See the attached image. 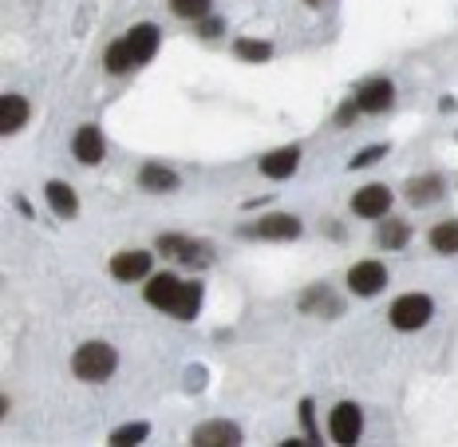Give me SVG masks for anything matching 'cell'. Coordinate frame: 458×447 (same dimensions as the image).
Masks as SVG:
<instances>
[{
	"label": "cell",
	"mask_w": 458,
	"mask_h": 447,
	"mask_svg": "<svg viewBox=\"0 0 458 447\" xmlns=\"http://www.w3.org/2000/svg\"><path fill=\"white\" fill-rule=\"evenodd\" d=\"M115 368H119V352L107 341H87L71 352V372L79 380H87V385H103Z\"/></svg>",
	"instance_id": "cell-1"
},
{
	"label": "cell",
	"mask_w": 458,
	"mask_h": 447,
	"mask_svg": "<svg viewBox=\"0 0 458 447\" xmlns=\"http://www.w3.org/2000/svg\"><path fill=\"white\" fill-rule=\"evenodd\" d=\"M388 317H391L396 328H403V333H415V328H423L430 317H435V301H430L427 294H407L391 305Z\"/></svg>",
	"instance_id": "cell-2"
},
{
	"label": "cell",
	"mask_w": 458,
	"mask_h": 447,
	"mask_svg": "<svg viewBox=\"0 0 458 447\" xmlns=\"http://www.w3.org/2000/svg\"><path fill=\"white\" fill-rule=\"evenodd\" d=\"M364 432V412L360 404H352V400H344V404H336L332 412H328V435H332L336 443H356Z\"/></svg>",
	"instance_id": "cell-3"
},
{
	"label": "cell",
	"mask_w": 458,
	"mask_h": 447,
	"mask_svg": "<svg viewBox=\"0 0 458 447\" xmlns=\"http://www.w3.org/2000/svg\"><path fill=\"white\" fill-rule=\"evenodd\" d=\"M159 250L167 253V258H178V261H186V266H209L214 261V250H209L206 242H194V238H182V234H162L159 238Z\"/></svg>",
	"instance_id": "cell-4"
},
{
	"label": "cell",
	"mask_w": 458,
	"mask_h": 447,
	"mask_svg": "<svg viewBox=\"0 0 458 447\" xmlns=\"http://www.w3.org/2000/svg\"><path fill=\"white\" fill-rule=\"evenodd\" d=\"M356 103H360V112H368V115H383L391 103H396V84L383 79V76H375V79H368V84H360Z\"/></svg>",
	"instance_id": "cell-5"
},
{
	"label": "cell",
	"mask_w": 458,
	"mask_h": 447,
	"mask_svg": "<svg viewBox=\"0 0 458 447\" xmlns=\"http://www.w3.org/2000/svg\"><path fill=\"white\" fill-rule=\"evenodd\" d=\"M383 286H388V269H383L380 261H356V266L348 269V289H352V294L375 297Z\"/></svg>",
	"instance_id": "cell-6"
},
{
	"label": "cell",
	"mask_w": 458,
	"mask_h": 447,
	"mask_svg": "<svg viewBox=\"0 0 458 447\" xmlns=\"http://www.w3.org/2000/svg\"><path fill=\"white\" fill-rule=\"evenodd\" d=\"M352 210L360 218H388L391 190L383 186V182H372V186H364V190H356V195H352Z\"/></svg>",
	"instance_id": "cell-7"
},
{
	"label": "cell",
	"mask_w": 458,
	"mask_h": 447,
	"mask_svg": "<svg viewBox=\"0 0 458 447\" xmlns=\"http://www.w3.org/2000/svg\"><path fill=\"white\" fill-rule=\"evenodd\" d=\"M194 443L198 447H237L241 443V427L229 424V419H209V424L194 427Z\"/></svg>",
	"instance_id": "cell-8"
},
{
	"label": "cell",
	"mask_w": 458,
	"mask_h": 447,
	"mask_svg": "<svg viewBox=\"0 0 458 447\" xmlns=\"http://www.w3.org/2000/svg\"><path fill=\"white\" fill-rule=\"evenodd\" d=\"M71 154H76L84 167H95V162H103V131H99L95 123L79 127V131L71 135Z\"/></svg>",
	"instance_id": "cell-9"
},
{
	"label": "cell",
	"mask_w": 458,
	"mask_h": 447,
	"mask_svg": "<svg viewBox=\"0 0 458 447\" xmlns=\"http://www.w3.org/2000/svg\"><path fill=\"white\" fill-rule=\"evenodd\" d=\"M245 234H253V238H273V242H292V238H300V222L292 214H269V218H261L258 226H249Z\"/></svg>",
	"instance_id": "cell-10"
},
{
	"label": "cell",
	"mask_w": 458,
	"mask_h": 447,
	"mask_svg": "<svg viewBox=\"0 0 458 447\" xmlns=\"http://www.w3.org/2000/svg\"><path fill=\"white\" fill-rule=\"evenodd\" d=\"M182 286H186V281H178L174 273H159V277H151V286H146V301H151L154 309H162V313H174V305H178V297H182Z\"/></svg>",
	"instance_id": "cell-11"
},
{
	"label": "cell",
	"mask_w": 458,
	"mask_h": 447,
	"mask_svg": "<svg viewBox=\"0 0 458 447\" xmlns=\"http://www.w3.org/2000/svg\"><path fill=\"white\" fill-rule=\"evenodd\" d=\"M146 273H151V253H146V250H123V253H115L111 277H119V281H143Z\"/></svg>",
	"instance_id": "cell-12"
},
{
	"label": "cell",
	"mask_w": 458,
	"mask_h": 447,
	"mask_svg": "<svg viewBox=\"0 0 458 447\" xmlns=\"http://www.w3.org/2000/svg\"><path fill=\"white\" fill-rule=\"evenodd\" d=\"M24 123H29V99L12 91V95L0 99V131H4V135H16Z\"/></svg>",
	"instance_id": "cell-13"
},
{
	"label": "cell",
	"mask_w": 458,
	"mask_h": 447,
	"mask_svg": "<svg viewBox=\"0 0 458 447\" xmlns=\"http://www.w3.org/2000/svg\"><path fill=\"white\" fill-rule=\"evenodd\" d=\"M297 167H300V147H281L261 159V175H269V178H289Z\"/></svg>",
	"instance_id": "cell-14"
},
{
	"label": "cell",
	"mask_w": 458,
	"mask_h": 447,
	"mask_svg": "<svg viewBox=\"0 0 458 447\" xmlns=\"http://www.w3.org/2000/svg\"><path fill=\"white\" fill-rule=\"evenodd\" d=\"M443 198V178L438 175H419L407 182V203L411 206H427V203H438Z\"/></svg>",
	"instance_id": "cell-15"
},
{
	"label": "cell",
	"mask_w": 458,
	"mask_h": 447,
	"mask_svg": "<svg viewBox=\"0 0 458 447\" xmlns=\"http://www.w3.org/2000/svg\"><path fill=\"white\" fill-rule=\"evenodd\" d=\"M300 309H305V313H316V317H340V313H344V305H340V301H336L332 294H328L324 286H313V289H308V294L300 297Z\"/></svg>",
	"instance_id": "cell-16"
},
{
	"label": "cell",
	"mask_w": 458,
	"mask_h": 447,
	"mask_svg": "<svg viewBox=\"0 0 458 447\" xmlns=\"http://www.w3.org/2000/svg\"><path fill=\"white\" fill-rule=\"evenodd\" d=\"M127 44H131V52L139 63L154 60V52H159V29H154V24H135L131 36H127Z\"/></svg>",
	"instance_id": "cell-17"
},
{
	"label": "cell",
	"mask_w": 458,
	"mask_h": 447,
	"mask_svg": "<svg viewBox=\"0 0 458 447\" xmlns=\"http://www.w3.org/2000/svg\"><path fill=\"white\" fill-rule=\"evenodd\" d=\"M139 186L151 190V195H170V190H178V175L167 167H159V162H151V167L139 170Z\"/></svg>",
	"instance_id": "cell-18"
},
{
	"label": "cell",
	"mask_w": 458,
	"mask_h": 447,
	"mask_svg": "<svg viewBox=\"0 0 458 447\" xmlns=\"http://www.w3.org/2000/svg\"><path fill=\"white\" fill-rule=\"evenodd\" d=\"M44 195H48V203H52V210H56L60 218H76L79 214V198H76V190L68 186V182H48L44 186Z\"/></svg>",
	"instance_id": "cell-19"
},
{
	"label": "cell",
	"mask_w": 458,
	"mask_h": 447,
	"mask_svg": "<svg viewBox=\"0 0 458 447\" xmlns=\"http://www.w3.org/2000/svg\"><path fill=\"white\" fill-rule=\"evenodd\" d=\"M103 63H107V71H111V76H127V71H131L139 60H135L131 44H127V40H115L111 48L103 52Z\"/></svg>",
	"instance_id": "cell-20"
},
{
	"label": "cell",
	"mask_w": 458,
	"mask_h": 447,
	"mask_svg": "<svg viewBox=\"0 0 458 447\" xmlns=\"http://www.w3.org/2000/svg\"><path fill=\"white\" fill-rule=\"evenodd\" d=\"M198 305H201V286H198V281H186V286H182L178 305H174L170 317H178V321H194V317H198Z\"/></svg>",
	"instance_id": "cell-21"
},
{
	"label": "cell",
	"mask_w": 458,
	"mask_h": 447,
	"mask_svg": "<svg viewBox=\"0 0 458 447\" xmlns=\"http://www.w3.org/2000/svg\"><path fill=\"white\" fill-rule=\"evenodd\" d=\"M407 242H411V226L407 222H399V218H396V222H383L380 226V245H383V250H403Z\"/></svg>",
	"instance_id": "cell-22"
},
{
	"label": "cell",
	"mask_w": 458,
	"mask_h": 447,
	"mask_svg": "<svg viewBox=\"0 0 458 447\" xmlns=\"http://www.w3.org/2000/svg\"><path fill=\"white\" fill-rule=\"evenodd\" d=\"M430 245H435L438 253H458V222H438L435 230H430Z\"/></svg>",
	"instance_id": "cell-23"
},
{
	"label": "cell",
	"mask_w": 458,
	"mask_h": 447,
	"mask_svg": "<svg viewBox=\"0 0 458 447\" xmlns=\"http://www.w3.org/2000/svg\"><path fill=\"white\" fill-rule=\"evenodd\" d=\"M237 56H241V60H253V63H265V60H269L273 56V44L269 40H237Z\"/></svg>",
	"instance_id": "cell-24"
},
{
	"label": "cell",
	"mask_w": 458,
	"mask_h": 447,
	"mask_svg": "<svg viewBox=\"0 0 458 447\" xmlns=\"http://www.w3.org/2000/svg\"><path fill=\"white\" fill-rule=\"evenodd\" d=\"M151 435V424H123L111 432V443L115 447H127V443H143Z\"/></svg>",
	"instance_id": "cell-25"
},
{
	"label": "cell",
	"mask_w": 458,
	"mask_h": 447,
	"mask_svg": "<svg viewBox=\"0 0 458 447\" xmlns=\"http://www.w3.org/2000/svg\"><path fill=\"white\" fill-rule=\"evenodd\" d=\"M174 16H186V21H206L209 16V0H170Z\"/></svg>",
	"instance_id": "cell-26"
},
{
	"label": "cell",
	"mask_w": 458,
	"mask_h": 447,
	"mask_svg": "<svg viewBox=\"0 0 458 447\" xmlns=\"http://www.w3.org/2000/svg\"><path fill=\"white\" fill-rule=\"evenodd\" d=\"M383 154H388V143H375V147H364L352 162H348V167H352V170H360V167H375V162H380Z\"/></svg>",
	"instance_id": "cell-27"
},
{
	"label": "cell",
	"mask_w": 458,
	"mask_h": 447,
	"mask_svg": "<svg viewBox=\"0 0 458 447\" xmlns=\"http://www.w3.org/2000/svg\"><path fill=\"white\" fill-rule=\"evenodd\" d=\"M300 424H305V432H308V443H316L320 435H316V427H313V400H300Z\"/></svg>",
	"instance_id": "cell-28"
},
{
	"label": "cell",
	"mask_w": 458,
	"mask_h": 447,
	"mask_svg": "<svg viewBox=\"0 0 458 447\" xmlns=\"http://www.w3.org/2000/svg\"><path fill=\"white\" fill-rule=\"evenodd\" d=\"M201 36H206V40H217V36L225 32V24L217 21V16H209V21H201V29H198Z\"/></svg>",
	"instance_id": "cell-29"
},
{
	"label": "cell",
	"mask_w": 458,
	"mask_h": 447,
	"mask_svg": "<svg viewBox=\"0 0 458 447\" xmlns=\"http://www.w3.org/2000/svg\"><path fill=\"white\" fill-rule=\"evenodd\" d=\"M356 112H360V103H356V99H352V103H348V107H340V115H336V127H348V123L356 120Z\"/></svg>",
	"instance_id": "cell-30"
},
{
	"label": "cell",
	"mask_w": 458,
	"mask_h": 447,
	"mask_svg": "<svg viewBox=\"0 0 458 447\" xmlns=\"http://www.w3.org/2000/svg\"><path fill=\"white\" fill-rule=\"evenodd\" d=\"M305 4H308V8H320V4H324V0H305Z\"/></svg>",
	"instance_id": "cell-31"
}]
</instances>
